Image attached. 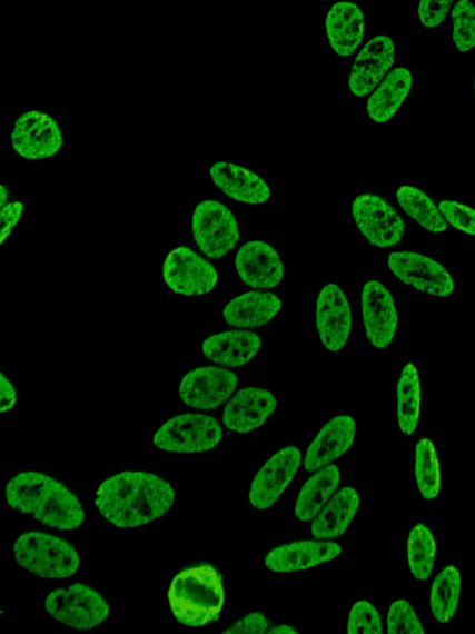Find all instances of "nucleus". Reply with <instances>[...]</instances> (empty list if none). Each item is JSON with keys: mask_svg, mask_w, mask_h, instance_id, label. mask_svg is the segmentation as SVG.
Here are the masks:
<instances>
[{"mask_svg": "<svg viewBox=\"0 0 475 634\" xmlns=\"http://www.w3.org/2000/svg\"><path fill=\"white\" fill-rule=\"evenodd\" d=\"M95 502L99 513L113 526L138 528L170 512L175 491L159 475L125 472L103 479Z\"/></svg>", "mask_w": 475, "mask_h": 634, "instance_id": "1", "label": "nucleus"}, {"mask_svg": "<svg viewBox=\"0 0 475 634\" xmlns=\"http://www.w3.org/2000/svg\"><path fill=\"white\" fill-rule=\"evenodd\" d=\"M6 498L10 508L34 517L48 528L70 532L83 526L82 502L61 481L48 474L16 475L7 484Z\"/></svg>", "mask_w": 475, "mask_h": 634, "instance_id": "2", "label": "nucleus"}, {"mask_svg": "<svg viewBox=\"0 0 475 634\" xmlns=\"http://www.w3.org/2000/svg\"><path fill=\"white\" fill-rule=\"evenodd\" d=\"M169 605L176 621L191 628L211 625L225 605L222 575L208 563L186 566L174 577Z\"/></svg>", "mask_w": 475, "mask_h": 634, "instance_id": "3", "label": "nucleus"}, {"mask_svg": "<svg viewBox=\"0 0 475 634\" xmlns=\"http://www.w3.org/2000/svg\"><path fill=\"white\" fill-rule=\"evenodd\" d=\"M18 565L42 578H68L80 571L81 555L75 546L58 535L29 531L14 543Z\"/></svg>", "mask_w": 475, "mask_h": 634, "instance_id": "4", "label": "nucleus"}, {"mask_svg": "<svg viewBox=\"0 0 475 634\" xmlns=\"http://www.w3.org/2000/svg\"><path fill=\"white\" fill-rule=\"evenodd\" d=\"M46 610L55 621L79 631L97 628L110 615L107 598L82 583L52 590L46 600Z\"/></svg>", "mask_w": 475, "mask_h": 634, "instance_id": "5", "label": "nucleus"}, {"mask_svg": "<svg viewBox=\"0 0 475 634\" xmlns=\"http://www.w3.org/2000/svg\"><path fill=\"white\" fill-rule=\"evenodd\" d=\"M224 437L219 422L206 414H181L164 423L152 436L157 449L167 453L196 454L216 449Z\"/></svg>", "mask_w": 475, "mask_h": 634, "instance_id": "6", "label": "nucleus"}, {"mask_svg": "<svg viewBox=\"0 0 475 634\" xmlns=\"http://www.w3.org/2000/svg\"><path fill=\"white\" fill-rule=\"evenodd\" d=\"M352 216L367 242L380 249L399 246L406 224L395 207L377 194H362L352 205Z\"/></svg>", "mask_w": 475, "mask_h": 634, "instance_id": "7", "label": "nucleus"}, {"mask_svg": "<svg viewBox=\"0 0 475 634\" xmlns=\"http://www.w3.org/2000/svg\"><path fill=\"white\" fill-rule=\"evenodd\" d=\"M192 234L198 248L211 259L227 256L240 239L236 216L226 205L216 200H206L195 207Z\"/></svg>", "mask_w": 475, "mask_h": 634, "instance_id": "8", "label": "nucleus"}, {"mask_svg": "<svg viewBox=\"0 0 475 634\" xmlns=\"http://www.w3.org/2000/svg\"><path fill=\"white\" fill-rule=\"evenodd\" d=\"M239 384L234 370L215 366L198 367L185 375L179 395L186 407L215 410L230 399Z\"/></svg>", "mask_w": 475, "mask_h": 634, "instance_id": "9", "label": "nucleus"}, {"mask_svg": "<svg viewBox=\"0 0 475 634\" xmlns=\"http://www.w3.org/2000/svg\"><path fill=\"white\" fill-rule=\"evenodd\" d=\"M393 275L418 291L448 298L455 291V279L433 258L417 251H394L388 258Z\"/></svg>", "mask_w": 475, "mask_h": 634, "instance_id": "10", "label": "nucleus"}, {"mask_svg": "<svg viewBox=\"0 0 475 634\" xmlns=\"http://www.w3.org/2000/svg\"><path fill=\"white\" fill-rule=\"evenodd\" d=\"M164 280L174 293L194 297L211 293L218 284V273L194 249L178 247L165 259Z\"/></svg>", "mask_w": 475, "mask_h": 634, "instance_id": "11", "label": "nucleus"}, {"mask_svg": "<svg viewBox=\"0 0 475 634\" xmlns=\"http://www.w3.org/2000/svg\"><path fill=\"white\" fill-rule=\"evenodd\" d=\"M303 464V454L290 445L274 454L254 477L249 489L253 508L264 511L273 507L289 487Z\"/></svg>", "mask_w": 475, "mask_h": 634, "instance_id": "12", "label": "nucleus"}, {"mask_svg": "<svg viewBox=\"0 0 475 634\" xmlns=\"http://www.w3.org/2000/svg\"><path fill=\"white\" fill-rule=\"evenodd\" d=\"M364 330L369 344L377 349L388 348L399 326L393 294L377 279L366 283L362 291Z\"/></svg>", "mask_w": 475, "mask_h": 634, "instance_id": "13", "label": "nucleus"}, {"mask_svg": "<svg viewBox=\"0 0 475 634\" xmlns=\"http://www.w3.org/2000/svg\"><path fill=\"white\" fill-rule=\"evenodd\" d=\"M62 143L61 128L49 115L32 111L18 118L12 146L19 157L27 160L48 159L58 155Z\"/></svg>", "mask_w": 475, "mask_h": 634, "instance_id": "14", "label": "nucleus"}, {"mask_svg": "<svg viewBox=\"0 0 475 634\" xmlns=\"http://www.w3.org/2000/svg\"><path fill=\"white\" fill-rule=\"evenodd\" d=\"M315 315L324 347L330 353L342 351L349 340L353 319L349 300L338 284H327L319 291Z\"/></svg>", "mask_w": 475, "mask_h": 634, "instance_id": "15", "label": "nucleus"}, {"mask_svg": "<svg viewBox=\"0 0 475 634\" xmlns=\"http://www.w3.org/2000/svg\"><path fill=\"white\" fill-rule=\"evenodd\" d=\"M238 276L254 289H273L284 280L285 267L279 251L264 240H250L236 256Z\"/></svg>", "mask_w": 475, "mask_h": 634, "instance_id": "16", "label": "nucleus"}, {"mask_svg": "<svg viewBox=\"0 0 475 634\" xmlns=\"http://www.w3.org/2000/svg\"><path fill=\"white\" fill-rule=\"evenodd\" d=\"M395 62V43L389 36L373 38L353 63L349 90L356 97H367L389 73Z\"/></svg>", "mask_w": 475, "mask_h": 634, "instance_id": "17", "label": "nucleus"}, {"mask_svg": "<svg viewBox=\"0 0 475 634\" xmlns=\"http://www.w3.org/2000/svg\"><path fill=\"white\" fill-rule=\"evenodd\" d=\"M278 406L273 392L258 387L243 388L231 396L224 410L226 428L248 434L261 428Z\"/></svg>", "mask_w": 475, "mask_h": 634, "instance_id": "18", "label": "nucleus"}, {"mask_svg": "<svg viewBox=\"0 0 475 634\" xmlns=\"http://www.w3.org/2000/svg\"><path fill=\"white\" fill-rule=\"evenodd\" d=\"M340 545L333 541H298L276 546L264 564L274 573H296L337 559Z\"/></svg>", "mask_w": 475, "mask_h": 634, "instance_id": "19", "label": "nucleus"}, {"mask_svg": "<svg viewBox=\"0 0 475 634\" xmlns=\"http://www.w3.org/2000/svg\"><path fill=\"white\" fill-rule=\"evenodd\" d=\"M356 434L357 424L348 415L330 419L308 446L304 458L306 472L316 473L346 455L355 445Z\"/></svg>", "mask_w": 475, "mask_h": 634, "instance_id": "20", "label": "nucleus"}, {"mask_svg": "<svg viewBox=\"0 0 475 634\" xmlns=\"http://www.w3.org/2000/svg\"><path fill=\"white\" fill-rule=\"evenodd\" d=\"M217 188L231 200L249 205H264L270 200L271 190L260 175L234 162L218 161L209 169Z\"/></svg>", "mask_w": 475, "mask_h": 634, "instance_id": "21", "label": "nucleus"}, {"mask_svg": "<svg viewBox=\"0 0 475 634\" xmlns=\"http://www.w3.org/2000/svg\"><path fill=\"white\" fill-rule=\"evenodd\" d=\"M330 48L340 58H349L362 46L366 20L362 9L347 0L330 7L325 21Z\"/></svg>", "mask_w": 475, "mask_h": 634, "instance_id": "22", "label": "nucleus"}, {"mask_svg": "<svg viewBox=\"0 0 475 634\" xmlns=\"http://www.w3.org/2000/svg\"><path fill=\"white\" fill-rule=\"evenodd\" d=\"M263 346L258 334L248 330H230L212 335L202 344V354L212 363L238 368L251 363Z\"/></svg>", "mask_w": 475, "mask_h": 634, "instance_id": "23", "label": "nucleus"}, {"mask_svg": "<svg viewBox=\"0 0 475 634\" xmlns=\"http://www.w3.org/2000/svg\"><path fill=\"white\" fill-rule=\"evenodd\" d=\"M281 308L283 301L278 295L248 291L225 306L224 319L237 329H257L269 324Z\"/></svg>", "mask_w": 475, "mask_h": 634, "instance_id": "24", "label": "nucleus"}, {"mask_svg": "<svg viewBox=\"0 0 475 634\" xmlns=\"http://www.w3.org/2000/svg\"><path fill=\"white\" fill-rule=\"evenodd\" d=\"M359 505L360 497L355 487L348 486L336 492L313 521L314 538L321 541L339 538L357 516Z\"/></svg>", "mask_w": 475, "mask_h": 634, "instance_id": "25", "label": "nucleus"}, {"mask_svg": "<svg viewBox=\"0 0 475 634\" xmlns=\"http://www.w3.org/2000/svg\"><path fill=\"white\" fill-rule=\"evenodd\" d=\"M413 89V75L405 68H397L385 76L368 100V115L373 122H389L405 102Z\"/></svg>", "mask_w": 475, "mask_h": 634, "instance_id": "26", "label": "nucleus"}, {"mask_svg": "<svg viewBox=\"0 0 475 634\" xmlns=\"http://www.w3.org/2000/svg\"><path fill=\"white\" fill-rule=\"evenodd\" d=\"M340 484L338 466L328 465L317 469L316 474L307 479L298 494L295 505V516L304 523L313 522L326 503L333 498Z\"/></svg>", "mask_w": 475, "mask_h": 634, "instance_id": "27", "label": "nucleus"}, {"mask_svg": "<svg viewBox=\"0 0 475 634\" xmlns=\"http://www.w3.org/2000/svg\"><path fill=\"white\" fill-rule=\"evenodd\" d=\"M396 200L404 212L431 234L447 231L448 224L439 207L422 189L404 185L396 191Z\"/></svg>", "mask_w": 475, "mask_h": 634, "instance_id": "28", "label": "nucleus"}, {"mask_svg": "<svg viewBox=\"0 0 475 634\" xmlns=\"http://www.w3.org/2000/svg\"><path fill=\"white\" fill-rule=\"evenodd\" d=\"M397 422L405 435H413L418 426L419 406H422V384L414 364H407L402 370L396 388Z\"/></svg>", "mask_w": 475, "mask_h": 634, "instance_id": "29", "label": "nucleus"}, {"mask_svg": "<svg viewBox=\"0 0 475 634\" xmlns=\"http://www.w3.org/2000/svg\"><path fill=\"white\" fill-rule=\"evenodd\" d=\"M461 587V573L456 566H447L436 576L429 596L431 614L436 621L447 623L455 617Z\"/></svg>", "mask_w": 475, "mask_h": 634, "instance_id": "30", "label": "nucleus"}, {"mask_svg": "<svg viewBox=\"0 0 475 634\" xmlns=\"http://www.w3.org/2000/svg\"><path fill=\"white\" fill-rule=\"evenodd\" d=\"M437 546L434 534L425 524H416L408 535L407 557L408 567L416 581L424 582L433 574L436 562Z\"/></svg>", "mask_w": 475, "mask_h": 634, "instance_id": "31", "label": "nucleus"}, {"mask_svg": "<svg viewBox=\"0 0 475 634\" xmlns=\"http://www.w3.org/2000/svg\"><path fill=\"white\" fill-rule=\"evenodd\" d=\"M416 484L426 501L435 499L439 494L441 473L436 447L433 442L422 439L415 447Z\"/></svg>", "mask_w": 475, "mask_h": 634, "instance_id": "32", "label": "nucleus"}, {"mask_svg": "<svg viewBox=\"0 0 475 634\" xmlns=\"http://www.w3.org/2000/svg\"><path fill=\"white\" fill-rule=\"evenodd\" d=\"M453 42L461 52L475 48V6L471 0H459L452 10Z\"/></svg>", "mask_w": 475, "mask_h": 634, "instance_id": "33", "label": "nucleus"}, {"mask_svg": "<svg viewBox=\"0 0 475 634\" xmlns=\"http://www.w3.org/2000/svg\"><path fill=\"white\" fill-rule=\"evenodd\" d=\"M386 632L389 634L410 633L424 634L426 631L419 621L416 611L406 600H397L389 608Z\"/></svg>", "mask_w": 475, "mask_h": 634, "instance_id": "34", "label": "nucleus"}, {"mask_svg": "<svg viewBox=\"0 0 475 634\" xmlns=\"http://www.w3.org/2000/svg\"><path fill=\"white\" fill-rule=\"evenodd\" d=\"M347 631L350 634L384 633L379 611L368 603V601H358L349 612Z\"/></svg>", "mask_w": 475, "mask_h": 634, "instance_id": "35", "label": "nucleus"}, {"mask_svg": "<svg viewBox=\"0 0 475 634\" xmlns=\"http://www.w3.org/2000/svg\"><path fill=\"white\" fill-rule=\"evenodd\" d=\"M439 211L446 222L464 234L475 236V210L457 201H441Z\"/></svg>", "mask_w": 475, "mask_h": 634, "instance_id": "36", "label": "nucleus"}, {"mask_svg": "<svg viewBox=\"0 0 475 634\" xmlns=\"http://www.w3.org/2000/svg\"><path fill=\"white\" fill-rule=\"evenodd\" d=\"M455 0H419L418 19L425 28L444 23Z\"/></svg>", "mask_w": 475, "mask_h": 634, "instance_id": "37", "label": "nucleus"}, {"mask_svg": "<svg viewBox=\"0 0 475 634\" xmlns=\"http://www.w3.org/2000/svg\"><path fill=\"white\" fill-rule=\"evenodd\" d=\"M271 626L273 622L267 615L263 614V612H251V614L243 616L236 622L231 623V625L226 631H224V633L261 634L269 633Z\"/></svg>", "mask_w": 475, "mask_h": 634, "instance_id": "38", "label": "nucleus"}, {"mask_svg": "<svg viewBox=\"0 0 475 634\" xmlns=\"http://www.w3.org/2000/svg\"><path fill=\"white\" fill-rule=\"evenodd\" d=\"M23 202H9L2 207V244H4L7 237L12 234L13 229L19 224L20 218L23 217Z\"/></svg>", "mask_w": 475, "mask_h": 634, "instance_id": "39", "label": "nucleus"}, {"mask_svg": "<svg viewBox=\"0 0 475 634\" xmlns=\"http://www.w3.org/2000/svg\"><path fill=\"white\" fill-rule=\"evenodd\" d=\"M0 380H2V387H0L2 389V412H7L16 406L17 390L4 375L0 377Z\"/></svg>", "mask_w": 475, "mask_h": 634, "instance_id": "40", "label": "nucleus"}, {"mask_svg": "<svg viewBox=\"0 0 475 634\" xmlns=\"http://www.w3.org/2000/svg\"><path fill=\"white\" fill-rule=\"evenodd\" d=\"M269 633L275 634H290V633H298V630L291 625H273L269 630Z\"/></svg>", "mask_w": 475, "mask_h": 634, "instance_id": "41", "label": "nucleus"}, {"mask_svg": "<svg viewBox=\"0 0 475 634\" xmlns=\"http://www.w3.org/2000/svg\"><path fill=\"white\" fill-rule=\"evenodd\" d=\"M0 195H2V207H4L7 205V196H8L6 185H2V194Z\"/></svg>", "mask_w": 475, "mask_h": 634, "instance_id": "42", "label": "nucleus"}, {"mask_svg": "<svg viewBox=\"0 0 475 634\" xmlns=\"http://www.w3.org/2000/svg\"><path fill=\"white\" fill-rule=\"evenodd\" d=\"M474 97H475V80H474Z\"/></svg>", "mask_w": 475, "mask_h": 634, "instance_id": "43", "label": "nucleus"}]
</instances>
